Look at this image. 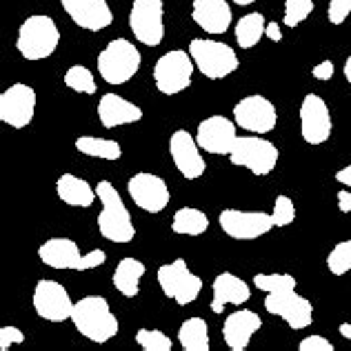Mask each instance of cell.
Segmentation results:
<instances>
[{
    "label": "cell",
    "instance_id": "34",
    "mask_svg": "<svg viewBox=\"0 0 351 351\" xmlns=\"http://www.w3.org/2000/svg\"><path fill=\"white\" fill-rule=\"evenodd\" d=\"M327 267L334 276H345L351 269V240L338 243L327 256Z\"/></svg>",
    "mask_w": 351,
    "mask_h": 351
},
{
    "label": "cell",
    "instance_id": "21",
    "mask_svg": "<svg viewBox=\"0 0 351 351\" xmlns=\"http://www.w3.org/2000/svg\"><path fill=\"white\" fill-rule=\"evenodd\" d=\"M191 21L202 32L220 36L232 27V7L227 0H193L191 5Z\"/></svg>",
    "mask_w": 351,
    "mask_h": 351
},
{
    "label": "cell",
    "instance_id": "44",
    "mask_svg": "<svg viewBox=\"0 0 351 351\" xmlns=\"http://www.w3.org/2000/svg\"><path fill=\"white\" fill-rule=\"evenodd\" d=\"M338 331H340V336H343V338L351 340V322H343V325L338 327Z\"/></svg>",
    "mask_w": 351,
    "mask_h": 351
},
{
    "label": "cell",
    "instance_id": "45",
    "mask_svg": "<svg viewBox=\"0 0 351 351\" xmlns=\"http://www.w3.org/2000/svg\"><path fill=\"white\" fill-rule=\"evenodd\" d=\"M345 78H347V82L351 85V56H349L347 62H345Z\"/></svg>",
    "mask_w": 351,
    "mask_h": 351
},
{
    "label": "cell",
    "instance_id": "23",
    "mask_svg": "<svg viewBox=\"0 0 351 351\" xmlns=\"http://www.w3.org/2000/svg\"><path fill=\"white\" fill-rule=\"evenodd\" d=\"M98 118L105 129H116L143 120V109L118 94H105L98 103Z\"/></svg>",
    "mask_w": 351,
    "mask_h": 351
},
{
    "label": "cell",
    "instance_id": "29",
    "mask_svg": "<svg viewBox=\"0 0 351 351\" xmlns=\"http://www.w3.org/2000/svg\"><path fill=\"white\" fill-rule=\"evenodd\" d=\"M265 29H267V23L261 12L245 14L236 23V43L243 49H252L261 43V38L265 36Z\"/></svg>",
    "mask_w": 351,
    "mask_h": 351
},
{
    "label": "cell",
    "instance_id": "18",
    "mask_svg": "<svg viewBox=\"0 0 351 351\" xmlns=\"http://www.w3.org/2000/svg\"><path fill=\"white\" fill-rule=\"evenodd\" d=\"M169 154H171L176 169L187 180H198L207 169V162L200 154V145L187 129H178V132L171 134Z\"/></svg>",
    "mask_w": 351,
    "mask_h": 351
},
{
    "label": "cell",
    "instance_id": "25",
    "mask_svg": "<svg viewBox=\"0 0 351 351\" xmlns=\"http://www.w3.org/2000/svg\"><path fill=\"white\" fill-rule=\"evenodd\" d=\"M56 193L58 198L69 207H91L98 198L96 189L87 180L78 178L73 173H62L56 180Z\"/></svg>",
    "mask_w": 351,
    "mask_h": 351
},
{
    "label": "cell",
    "instance_id": "39",
    "mask_svg": "<svg viewBox=\"0 0 351 351\" xmlns=\"http://www.w3.org/2000/svg\"><path fill=\"white\" fill-rule=\"evenodd\" d=\"M25 334L18 327H3L0 329V349L7 351L12 345H23Z\"/></svg>",
    "mask_w": 351,
    "mask_h": 351
},
{
    "label": "cell",
    "instance_id": "14",
    "mask_svg": "<svg viewBox=\"0 0 351 351\" xmlns=\"http://www.w3.org/2000/svg\"><path fill=\"white\" fill-rule=\"evenodd\" d=\"M36 114V91L29 85L16 82L0 94V120L14 129L29 127Z\"/></svg>",
    "mask_w": 351,
    "mask_h": 351
},
{
    "label": "cell",
    "instance_id": "15",
    "mask_svg": "<svg viewBox=\"0 0 351 351\" xmlns=\"http://www.w3.org/2000/svg\"><path fill=\"white\" fill-rule=\"evenodd\" d=\"M129 198L147 214H160L169 205V187L160 176L141 171L127 180Z\"/></svg>",
    "mask_w": 351,
    "mask_h": 351
},
{
    "label": "cell",
    "instance_id": "4",
    "mask_svg": "<svg viewBox=\"0 0 351 351\" xmlns=\"http://www.w3.org/2000/svg\"><path fill=\"white\" fill-rule=\"evenodd\" d=\"M38 258L43 265L51 269H73V271H87L107 263V254L103 249H91L85 256L80 254L78 245L71 238H49L47 243L38 247Z\"/></svg>",
    "mask_w": 351,
    "mask_h": 351
},
{
    "label": "cell",
    "instance_id": "3",
    "mask_svg": "<svg viewBox=\"0 0 351 351\" xmlns=\"http://www.w3.org/2000/svg\"><path fill=\"white\" fill-rule=\"evenodd\" d=\"M60 32L53 18L49 16H29L18 29L16 49L25 60H45L58 49Z\"/></svg>",
    "mask_w": 351,
    "mask_h": 351
},
{
    "label": "cell",
    "instance_id": "12",
    "mask_svg": "<svg viewBox=\"0 0 351 351\" xmlns=\"http://www.w3.org/2000/svg\"><path fill=\"white\" fill-rule=\"evenodd\" d=\"M34 309L36 313L47 320V322H64L71 320L73 313V304L69 298V291L62 287L58 280H47L43 278L36 282L34 289Z\"/></svg>",
    "mask_w": 351,
    "mask_h": 351
},
{
    "label": "cell",
    "instance_id": "36",
    "mask_svg": "<svg viewBox=\"0 0 351 351\" xmlns=\"http://www.w3.org/2000/svg\"><path fill=\"white\" fill-rule=\"evenodd\" d=\"M271 220H274V227H289L293 220H295V207L291 198L287 196H280L276 198L274 202V211H271Z\"/></svg>",
    "mask_w": 351,
    "mask_h": 351
},
{
    "label": "cell",
    "instance_id": "24",
    "mask_svg": "<svg viewBox=\"0 0 351 351\" xmlns=\"http://www.w3.org/2000/svg\"><path fill=\"white\" fill-rule=\"evenodd\" d=\"M211 289H214V300H211V311L214 313H223L225 304H245L252 298V289L247 287V282L229 271L218 274Z\"/></svg>",
    "mask_w": 351,
    "mask_h": 351
},
{
    "label": "cell",
    "instance_id": "22",
    "mask_svg": "<svg viewBox=\"0 0 351 351\" xmlns=\"http://www.w3.org/2000/svg\"><path fill=\"white\" fill-rule=\"evenodd\" d=\"M261 327H263V320L252 309H238L234 313H229L223 325V336H225L227 347L232 351H245L249 343H252L254 334Z\"/></svg>",
    "mask_w": 351,
    "mask_h": 351
},
{
    "label": "cell",
    "instance_id": "38",
    "mask_svg": "<svg viewBox=\"0 0 351 351\" xmlns=\"http://www.w3.org/2000/svg\"><path fill=\"white\" fill-rule=\"evenodd\" d=\"M336 347L329 343L325 336H307L304 340H300L298 351H334Z\"/></svg>",
    "mask_w": 351,
    "mask_h": 351
},
{
    "label": "cell",
    "instance_id": "27",
    "mask_svg": "<svg viewBox=\"0 0 351 351\" xmlns=\"http://www.w3.org/2000/svg\"><path fill=\"white\" fill-rule=\"evenodd\" d=\"M178 340L184 351H209L211 343L207 322L198 316L187 318L178 329Z\"/></svg>",
    "mask_w": 351,
    "mask_h": 351
},
{
    "label": "cell",
    "instance_id": "43",
    "mask_svg": "<svg viewBox=\"0 0 351 351\" xmlns=\"http://www.w3.org/2000/svg\"><path fill=\"white\" fill-rule=\"evenodd\" d=\"M336 180H338L340 184H345V187L351 189V165H347V167H343V169H338V171H336Z\"/></svg>",
    "mask_w": 351,
    "mask_h": 351
},
{
    "label": "cell",
    "instance_id": "33",
    "mask_svg": "<svg viewBox=\"0 0 351 351\" xmlns=\"http://www.w3.org/2000/svg\"><path fill=\"white\" fill-rule=\"evenodd\" d=\"M254 285L261 291H285V289H295V278L291 274H256Z\"/></svg>",
    "mask_w": 351,
    "mask_h": 351
},
{
    "label": "cell",
    "instance_id": "7",
    "mask_svg": "<svg viewBox=\"0 0 351 351\" xmlns=\"http://www.w3.org/2000/svg\"><path fill=\"white\" fill-rule=\"evenodd\" d=\"M280 152L274 143L265 141L261 136H243L238 138L232 154H229V160L236 167H245L254 176H269L276 165H278Z\"/></svg>",
    "mask_w": 351,
    "mask_h": 351
},
{
    "label": "cell",
    "instance_id": "26",
    "mask_svg": "<svg viewBox=\"0 0 351 351\" xmlns=\"http://www.w3.org/2000/svg\"><path fill=\"white\" fill-rule=\"evenodd\" d=\"M147 271V267L143 261H136V258H123L118 263L116 271H114V287L125 295V298H136L138 291H141V280Z\"/></svg>",
    "mask_w": 351,
    "mask_h": 351
},
{
    "label": "cell",
    "instance_id": "30",
    "mask_svg": "<svg viewBox=\"0 0 351 351\" xmlns=\"http://www.w3.org/2000/svg\"><path fill=\"white\" fill-rule=\"evenodd\" d=\"M76 149L91 158H103V160H120L123 158V147L116 141L109 138H96V136H80L76 141Z\"/></svg>",
    "mask_w": 351,
    "mask_h": 351
},
{
    "label": "cell",
    "instance_id": "16",
    "mask_svg": "<svg viewBox=\"0 0 351 351\" xmlns=\"http://www.w3.org/2000/svg\"><path fill=\"white\" fill-rule=\"evenodd\" d=\"M234 120L238 127L247 129L252 134H269L278 123V114L269 98L265 96H247L238 100L234 107Z\"/></svg>",
    "mask_w": 351,
    "mask_h": 351
},
{
    "label": "cell",
    "instance_id": "46",
    "mask_svg": "<svg viewBox=\"0 0 351 351\" xmlns=\"http://www.w3.org/2000/svg\"><path fill=\"white\" fill-rule=\"evenodd\" d=\"M232 3H236V5H240V7H247V5L256 3V0H232Z\"/></svg>",
    "mask_w": 351,
    "mask_h": 351
},
{
    "label": "cell",
    "instance_id": "5",
    "mask_svg": "<svg viewBox=\"0 0 351 351\" xmlns=\"http://www.w3.org/2000/svg\"><path fill=\"white\" fill-rule=\"evenodd\" d=\"M189 53L196 69L209 80H223L238 69V56L229 45L211 38H193L189 43Z\"/></svg>",
    "mask_w": 351,
    "mask_h": 351
},
{
    "label": "cell",
    "instance_id": "32",
    "mask_svg": "<svg viewBox=\"0 0 351 351\" xmlns=\"http://www.w3.org/2000/svg\"><path fill=\"white\" fill-rule=\"evenodd\" d=\"M136 343L145 351H171V338L162 334L160 329H138L136 331Z\"/></svg>",
    "mask_w": 351,
    "mask_h": 351
},
{
    "label": "cell",
    "instance_id": "6",
    "mask_svg": "<svg viewBox=\"0 0 351 351\" xmlns=\"http://www.w3.org/2000/svg\"><path fill=\"white\" fill-rule=\"evenodd\" d=\"M141 51L125 38H116L100 51L98 71L107 85H125L141 69Z\"/></svg>",
    "mask_w": 351,
    "mask_h": 351
},
{
    "label": "cell",
    "instance_id": "2",
    "mask_svg": "<svg viewBox=\"0 0 351 351\" xmlns=\"http://www.w3.org/2000/svg\"><path fill=\"white\" fill-rule=\"evenodd\" d=\"M96 193L100 202H103V211L98 214V229L103 238L118 245L132 243L136 236V227L118 189L109 180H100L96 184Z\"/></svg>",
    "mask_w": 351,
    "mask_h": 351
},
{
    "label": "cell",
    "instance_id": "35",
    "mask_svg": "<svg viewBox=\"0 0 351 351\" xmlns=\"http://www.w3.org/2000/svg\"><path fill=\"white\" fill-rule=\"evenodd\" d=\"M311 12H313V0H285L282 23L287 27H298L302 21H307Z\"/></svg>",
    "mask_w": 351,
    "mask_h": 351
},
{
    "label": "cell",
    "instance_id": "11",
    "mask_svg": "<svg viewBox=\"0 0 351 351\" xmlns=\"http://www.w3.org/2000/svg\"><path fill=\"white\" fill-rule=\"evenodd\" d=\"M263 304L271 316H280L295 331L307 329L313 320V304L309 302V298L295 293V289L267 293Z\"/></svg>",
    "mask_w": 351,
    "mask_h": 351
},
{
    "label": "cell",
    "instance_id": "9",
    "mask_svg": "<svg viewBox=\"0 0 351 351\" xmlns=\"http://www.w3.org/2000/svg\"><path fill=\"white\" fill-rule=\"evenodd\" d=\"M156 278H158L162 293L171 298L178 307H187L202 291V278L189 271L184 258H176L173 263L162 265Z\"/></svg>",
    "mask_w": 351,
    "mask_h": 351
},
{
    "label": "cell",
    "instance_id": "31",
    "mask_svg": "<svg viewBox=\"0 0 351 351\" xmlns=\"http://www.w3.org/2000/svg\"><path fill=\"white\" fill-rule=\"evenodd\" d=\"M64 87H69L71 91L76 94H96V80H94V73H91L87 67L82 64H73L67 71H64Z\"/></svg>",
    "mask_w": 351,
    "mask_h": 351
},
{
    "label": "cell",
    "instance_id": "28",
    "mask_svg": "<svg viewBox=\"0 0 351 351\" xmlns=\"http://www.w3.org/2000/svg\"><path fill=\"white\" fill-rule=\"evenodd\" d=\"M209 229V218L196 207H180L173 214L171 232L178 236H200Z\"/></svg>",
    "mask_w": 351,
    "mask_h": 351
},
{
    "label": "cell",
    "instance_id": "17",
    "mask_svg": "<svg viewBox=\"0 0 351 351\" xmlns=\"http://www.w3.org/2000/svg\"><path fill=\"white\" fill-rule=\"evenodd\" d=\"M331 129V114L327 103L318 94H307L300 105V136L309 145H322L329 141Z\"/></svg>",
    "mask_w": 351,
    "mask_h": 351
},
{
    "label": "cell",
    "instance_id": "13",
    "mask_svg": "<svg viewBox=\"0 0 351 351\" xmlns=\"http://www.w3.org/2000/svg\"><path fill=\"white\" fill-rule=\"evenodd\" d=\"M223 232L234 240H256L274 229L271 214L265 211H240V209H223L218 216Z\"/></svg>",
    "mask_w": 351,
    "mask_h": 351
},
{
    "label": "cell",
    "instance_id": "1",
    "mask_svg": "<svg viewBox=\"0 0 351 351\" xmlns=\"http://www.w3.org/2000/svg\"><path fill=\"white\" fill-rule=\"evenodd\" d=\"M71 322L80 336L96 345H105L118 334V318L103 295H85L73 304Z\"/></svg>",
    "mask_w": 351,
    "mask_h": 351
},
{
    "label": "cell",
    "instance_id": "41",
    "mask_svg": "<svg viewBox=\"0 0 351 351\" xmlns=\"http://www.w3.org/2000/svg\"><path fill=\"white\" fill-rule=\"evenodd\" d=\"M338 209H340V214H349L351 211V193L347 189L338 191Z\"/></svg>",
    "mask_w": 351,
    "mask_h": 351
},
{
    "label": "cell",
    "instance_id": "8",
    "mask_svg": "<svg viewBox=\"0 0 351 351\" xmlns=\"http://www.w3.org/2000/svg\"><path fill=\"white\" fill-rule=\"evenodd\" d=\"M193 58L189 51L171 49L162 53L158 62L154 64V82L156 89L165 96H176L191 85L193 78Z\"/></svg>",
    "mask_w": 351,
    "mask_h": 351
},
{
    "label": "cell",
    "instance_id": "19",
    "mask_svg": "<svg viewBox=\"0 0 351 351\" xmlns=\"http://www.w3.org/2000/svg\"><path fill=\"white\" fill-rule=\"evenodd\" d=\"M236 120H229L225 116H209L198 125L196 141L200 149L214 156H229L238 141L236 136Z\"/></svg>",
    "mask_w": 351,
    "mask_h": 351
},
{
    "label": "cell",
    "instance_id": "42",
    "mask_svg": "<svg viewBox=\"0 0 351 351\" xmlns=\"http://www.w3.org/2000/svg\"><path fill=\"white\" fill-rule=\"evenodd\" d=\"M265 36H267L269 40H274V43H280V40H282V32H280L278 23H267Z\"/></svg>",
    "mask_w": 351,
    "mask_h": 351
},
{
    "label": "cell",
    "instance_id": "40",
    "mask_svg": "<svg viewBox=\"0 0 351 351\" xmlns=\"http://www.w3.org/2000/svg\"><path fill=\"white\" fill-rule=\"evenodd\" d=\"M334 71H336L334 62H331V60H322L320 64H316V67L311 69V76L316 78V80H331V78H334Z\"/></svg>",
    "mask_w": 351,
    "mask_h": 351
},
{
    "label": "cell",
    "instance_id": "10",
    "mask_svg": "<svg viewBox=\"0 0 351 351\" xmlns=\"http://www.w3.org/2000/svg\"><path fill=\"white\" fill-rule=\"evenodd\" d=\"M129 29L138 43L158 47L165 38V5L162 0H134L129 12Z\"/></svg>",
    "mask_w": 351,
    "mask_h": 351
},
{
    "label": "cell",
    "instance_id": "37",
    "mask_svg": "<svg viewBox=\"0 0 351 351\" xmlns=\"http://www.w3.org/2000/svg\"><path fill=\"white\" fill-rule=\"evenodd\" d=\"M351 14V0H329L327 18L331 25H343Z\"/></svg>",
    "mask_w": 351,
    "mask_h": 351
},
{
    "label": "cell",
    "instance_id": "20",
    "mask_svg": "<svg viewBox=\"0 0 351 351\" xmlns=\"http://www.w3.org/2000/svg\"><path fill=\"white\" fill-rule=\"evenodd\" d=\"M64 14L87 32H103L114 23L107 0H60Z\"/></svg>",
    "mask_w": 351,
    "mask_h": 351
}]
</instances>
